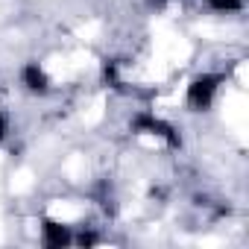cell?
I'll use <instances>...</instances> for the list:
<instances>
[{"mask_svg":"<svg viewBox=\"0 0 249 249\" xmlns=\"http://www.w3.org/2000/svg\"><path fill=\"white\" fill-rule=\"evenodd\" d=\"M21 82H24L27 91H33V94H47V91H50V79H47V73L38 68V62L24 65V71H21Z\"/></svg>","mask_w":249,"mask_h":249,"instance_id":"obj_4","label":"cell"},{"mask_svg":"<svg viewBox=\"0 0 249 249\" xmlns=\"http://www.w3.org/2000/svg\"><path fill=\"white\" fill-rule=\"evenodd\" d=\"M223 82H226L223 73H199V76H194L191 85H188V91H185L188 108H194V111H208V108L214 106V100H217Z\"/></svg>","mask_w":249,"mask_h":249,"instance_id":"obj_1","label":"cell"},{"mask_svg":"<svg viewBox=\"0 0 249 249\" xmlns=\"http://www.w3.org/2000/svg\"><path fill=\"white\" fill-rule=\"evenodd\" d=\"M41 243L50 246V249L71 246V243H73V231H71V226H62V223L47 220V223L41 226Z\"/></svg>","mask_w":249,"mask_h":249,"instance_id":"obj_3","label":"cell"},{"mask_svg":"<svg viewBox=\"0 0 249 249\" xmlns=\"http://www.w3.org/2000/svg\"><path fill=\"white\" fill-rule=\"evenodd\" d=\"M202 3L211 9V12H240L243 9V0H202Z\"/></svg>","mask_w":249,"mask_h":249,"instance_id":"obj_5","label":"cell"},{"mask_svg":"<svg viewBox=\"0 0 249 249\" xmlns=\"http://www.w3.org/2000/svg\"><path fill=\"white\" fill-rule=\"evenodd\" d=\"M9 135V114L0 111V144H3V138Z\"/></svg>","mask_w":249,"mask_h":249,"instance_id":"obj_6","label":"cell"},{"mask_svg":"<svg viewBox=\"0 0 249 249\" xmlns=\"http://www.w3.org/2000/svg\"><path fill=\"white\" fill-rule=\"evenodd\" d=\"M132 126H135V132L138 135H156V138H164L167 144H179V135L173 132V126H170V123H164V120H159L156 114H138L135 120H132Z\"/></svg>","mask_w":249,"mask_h":249,"instance_id":"obj_2","label":"cell"}]
</instances>
